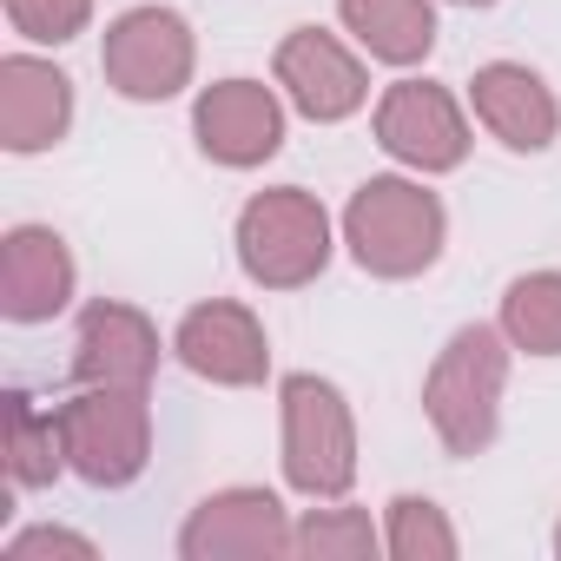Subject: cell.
Instances as JSON below:
<instances>
[{
    "instance_id": "obj_19",
    "label": "cell",
    "mask_w": 561,
    "mask_h": 561,
    "mask_svg": "<svg viewBox=\"0 0 561 561\" xmlns=\"http://www.w3.org/2000/svg\"><path fill=\"white\" fill-rule=\"evenodd\" d=\"M383 554H397V561H456L462 535L443 515V502H430V495H390V508H383Z\"/></svg>"
},
{
    "instance_id": "obj_9",
    "label": "cell",
    "mask_w": 561,
    "mask_h": 561,
    "mask_svg": "<svg viewBox=\"0 0 561 561\" xmlns=\"http://www.w3.org/2000/svg\"><path fill=\"white\" fill-rule=\"evenodd\" d=\"M285 119H291V100L277 93V80L264 87V80L231 73V80L198 87V100H192V139L225 172L271 165L277 152H285Z\"/></svg>"
},
{
    "instance_id": "obj_1",
    "label": "cell",
    "mask_w": 561,
    "mask_h": 561,
    "mask_svg": "<svg viewBox=\"0 0 561 561\" xmlns=\"http://www.w3.org/2000/svg\"><path fill=\"white\" fill-rule=\"evenodd\" d=\"M344 251L377 285H410V277L436 271L449 244V205L416 179V172H377L351 192L344 218Z\"/></svg>"
},
{
    "instance_id": "obj_22",
    "label": "cell",
    "mask_w": 561,
    "mask_h": 561,
    "mask_svg": "<svg viewBox=\"0 0 561 561\" xmlns=\"http://www.w3.org/2000/svg\"><path fill=\"white\" fill-rule=\"evenodd\" d=\"M47 554H67V561H100V541H93V535H80V528H54V522L21 528V535L0 541V561H47Z\"/></svg>"
},
{
    "instance_id": "obj_20",
    "label": "cell",
    "mask_w": 561,
    "mask_h": 561,
    "mask_svg": "<svg viewBox=\"0 0 561 561\" xmlns=\"http://www.w3.org/2000/svg\"><path fill=\"white\" fill-rule=\"evenodd\" d=\"M298 554L305 561H370V554H383V528L370 522V508H351V502L305 508L298 515Z\"/></svg>"
},
{
    "instance_id": "obj_4",
    "label": "cell",
    "mask_w": 561,
    "mask_h": 561,
    "mask_svg": "<svg viewBox=\"0 0 561 561\" xmlns=\"http://www.w3.org/2000/svg\"><path fill=\"white\" fill-rule=\"evenodd\" d=\"M277 469L305 502H344L357 489V410L318 370L277 377Z\"/></svg>"
},
{
    "instance_id": "obj_18",
    "label": "cell",
    "mask_w": 561,
    "mask_h": 561,
    "mask_svg": "<svg viewBox=\"0 0 561 561\" xmlns=\"http://www.w3.org/2000/svg\"><path fill=\"white\" fill-rule=\"evenodd\" d=\"M495 324L515 344V357H561V271H522V277H508Z\"/></svg>"
},
{
    "instance_id": "obj_12",
    "label": "cell",
    "mask_w": 561,
    "mask_h": 561,
    "mask_svg": "<svg viewBox=\"0 0 561 561\" xmlns=\"http://www.w3.org/2000/svg\"><path fill=\"white\" fill-rule=\"evenodd\" d=\"M73 298H80L73 244L54 225H8V238H0V318L54 324Z\"/></svg>"
},
{
    "instance_id": "obj_7",
    "label": "cell",
    "mask_w": 561,
    "mask_h": 561,
    "mask_svg": "<svg viewBox=\"0 0 561 561\" xmlns=\"http://www.w3.org/2000/svg\"><path fill=\"white\" fill-rule=\"evenodd\" d=\"M469 119L476 113L443 80H416V73H403L397 87H383L377 106H370L377 146L403 172H416V179H443V172H456L469 159V146H476V126Z\"/></svg>"
},
{
    "instance_id": "obj_10",
    "label": "cell",
    "mask_w": 561,
    "mask_h": 561,
    "mask_svg": "<svg viewBox=\"0 0 561 561\" xmlns=\"http://www.w3.org/2000/svg\"><path fill=\"white\" fill-rule=\"evenodd\" d=\"M271 80L291 100V113H305L311 126H344L370 106L364 47H351L331 27H291L271 54Z\"/></svg>"
},
{
    "instance_id": "obj_16",
    "label": "cell",
    "mask_w": 561,
    "mask_h": 561,
    "mask_svg": "<svg viewBox=\"0 0 561 561\" xmlns=\"http://www.w3.org/2000/svg\"><path fill=\"white\" fill-rule=\"evenodd\" d=\"M337 21L377 67L410 73L436 54V0H337Z\"/></svg>"
},
{
    "instance_id": "obj_13",
    "label": "cell",
    "mask_w": 561,
    "mask_h": 561,
    "mask_svg": "<svg viewBox=\"0 0 561 561\" xmlns=\"http://www.w3.org/2000/svg\"><path fill=\"white\" fill-rule=\"evenodd\" d=\"M469 113H476V126H482L495 146H508V152H522V159H535V152H548V146L561 139V100H554V87H548L535 67H522V60H489V67H476V80H469Z\"/></svg>"
},
{
    "instance_id": "obj_6",
    "label": "cell",
    "mask_w": 561,
    "mask_h": 561,
    "mask_svg": "<svg viewBox=\"0 0 561 561\" xmlns=\"http://www.w3.org/2000/svg\"><path fill=\"white\" fill-rule=\"evenodd\" d=\"M100 73L119 100L133 106H165L192 87L198 73V34L179 8H126L119 21H106V41H100Z\"/></svg>"
},
{
    "instance_id": "obj_17",
    "label": "cell",
    "mask_w": 561,
    "mask_h": 561,
    "mask_svg": "<svg viewBox=\"0 0 561 561\" xmlns=\"http://www.w3.org/2000/svg\"><path fill=\"white\" fill-rule=\"evenodd\" d=\"M0 462L14 489H54L67 469V436H60V403H34L27 390L0 397Z\"/></svg>"
},
{
    "instance_id": "obj_5",
    "label": "cell",
    "mask_w": 561,
    "mask_h": 561,
    "mask_svg": "<svg viewBox=\"0 0 561 561\" xmlns=\"http://www.w3.org/2000/svg\"><path fill=\"white\" fill-rule=\"evenodd\" d=\"M67 469L87 489H133L152 462V390L139 383H80L60 403Z\"/></svg>"
},
{
    "instance_id": "obj_24",
    "label": "cell",
    "mask_w": 561,
    "mask_h": 561,
    "mask_svg": "<svg viewBox=\"0 0 561 561\" xmlns=\"http://www.w3.org/2000/svg\"><path fill=\"white\" fill-rule=\"evenodd\" d=\"M554 561H561V522H554Z\"/></svg>"
},
{
    "instance_id": "obj_11",
    "label": "cell",
    "mask_w": 561,
    "mask_h": 561,
    "mask_svg": "<svg viewBox=\"0 0 561 561\" xmlns=\"http://www.w3.org/2000/svg\"><path fill=\"white\" fill-rule=\"evenodd\" d=\"M172 357L211 390H257L271 377L264 318L238 298H205L172 324Z\"/></svg>"
},
{
    "instance_id": "obj_15",
    "label": "cell",
    "mask_w": 561,
    "mask_h": 561,
    "mask_svg": "<svg viewBox=\"0 0 561 561\" xmlns=\"http://www.w3.org/2000/svg\"><path fill=\"white\" fill-rule=\"evenodd\" d=\"M73 133V80L41 60V54H8L0 60V146L14 159L54 152Z\"/></svg>"
},
{
    "instance_id": "obj_23",
    "label": "cell",
    "mask_w": 561,
    "mask_h": 561,
    "mask_svg": "<svg viewBox=\"0 0 561 561\" xmlns=\"http://www.w3.org/2000/svg\"><path fill=\"white\" fill-rule=\"evenodd\" d=\"M456 8H495V0H456Z\"/></svg>"
},
{
    "instance_id": "obj_14",
    "label": "cell",
    "mask_w": 561,
    "mask_h": 561,
    "mask_svg": "<svg viewBox=\"0 0 561 561\" xmlns=\"http://www.w3.org/2000/svg\"><path fill=\"white\" fill-rule=\"evenodd\" d=\"M165 351L172 344H159V324L139 305L93 298L73 324V383H139V390H152Z\"/></svg>"
},
{
    "instance_id": "obj_3",
    "label": "cell",
    "mask_w": 561,
    "mask_h": 561,
    "mask_svg": "<svg viewBox=\"0 0 561 561\" xmlns=\"http://www.w3.org/2000/svg\"><path fill=\"white\" fill-rule=\"evenodd\" d=\"M231 244H238V271L257 291H305V285H318V277L331 271L344 231H337V218L324 211L318 192L264 185V192H251L238 205Z\"/></svg>"
},
{
    "instance_id": "obj_2",
    "label": "cell",
    "mask_w": 561,
    "mask_h": 561,
    "mask_svg": "<svg viewBox=\"0 0 561 561\" xmlns=\"http://www.w3.org/2000/svg\"><path fill=\"white\" fill-rule=\"evenodd\" d=\"M515 344L502 324H462L423 370V416L443 443V456L469 462L502 436V397H508Z\"/></svg>"
},
{
    "instance_id": "obj_21",
    "label": "cell",
    "mask_w": 561,
    "mask_h": 561,
    "mask_svg": "<svg viewBox=\"0 0 561 561\" xmlns=\"http://www.w3.org/2000/svg\"><path fill=\"white\" fill-rule=\"evenodd\" d=\"M0 14L27 47H67L93 27V0H0Z\"/></svg>"
},
{
    "instance_id": "obj_8",
    "label": "cell",
    "mask_w": 561,
    "mask_h": 561,
    "mask_svg": "<svg viewBox=\"0 0 561 561\" xmlns=\"http://www.w3.org/2000/svg\"><path fill=\"white\" fill-rule=\"evenodd\" d=\"M179 561H277L298 554V522L277 489H211L185 522H179Z\"/></svg>"
}]
</instances>
